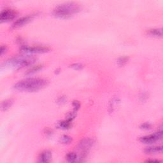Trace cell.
Returning <instances> with one entry per match:
<instances>
[{"label":"cell","mask_w":163,"mask_h":163,"mask_svg":"<svg viewBox=\"0 0 163 163\" xmlns=\"http://www.w3.org/2000/svg\"><path fill=\"white\" fill-rule=\"evenodd\" d=\"M151 127H152V125L150 124V123L148 122L144 123V124H142L141 125H140V128L145 130L150 129H151Z\"/></svg>","instance_id":"7402d4cb"},{"label":"cell","mask_w":163,"mask_h":163,"mask_svg":"<svg viewBox=\"0 0 163 163\" xmlns=\"http://www.w3.org/2000/svg\"><path fill=\"white\" fill-rule=\"evenodd\" d=\"M42 68H43L42 64L36 65V66H35L31 67L30 69H29L27 71V72L25 73V75H31V74L35 73L37 72V71H38L39 70H42Z\"/></svg>","instance_id":"2e32d148"},{"label":"cell","mask_w":163,"mask_h":163,"mask_svg":"<svg viewBox=\"0 0 163 163\" xmlns=\"http://www.w3.org/2000/svg\"><path fill=\"white\" fill-rule=\"evenodd\" d=\"M7 51V47L5 46V45H1V50H0V54L1 56L3 55V54H5Z\"/></svg>","instance_id":"cb8c5ba5"},{"label":"cell","mask_w":163,"mask_h":163,"mask_svg":"<svg viewBox=\"0 0 163 163\" xmlns=\"http://www.w3.org/2000/svg\"><path fill=\"white\" fill-rule=\"evenodd\" d=\"M36 58L33 56H22L15 57V58L8 60L5 62V64L8 66L19 69V68L33 64L36 61Z\"/></svg>","instance_id":"3957f363"},{"label":"cell","mask_w":163,"mask_h":163,"mask_svg":"<svg viewBox=\"0 0 163 163\" xmlns=\"http://www.w3.org/2000/svg\"><path fill=\"white\" fill-rule=\"evenodd\" d=\"M48 81L41 78H29L22 80L15 84V89L25 92H35L47 86Z\"/></svg>","instance_id":"6da1fadb"},{"label":"cell","mask_w":163,"mask_h":163,"mask_svg":"<svg viewBox=\"0 0 163 163\" xmlns=\"http://www.w3.org/2000/svg\"><path fill=\"white\" fill-rule=\"evenodd\" d=\"M60 141H61L62 144H70V143L72 142L73 139L71 136H68V135H63L61 137V138H60Z\"/></svg>","instance_id":"ac0fdd59"},{"label":"cell","mask_w":163,"mask_h":163,"mask_svg":"<svg viewBox=\"0 0 163 163\" xmlns=\"http://www.w3.org/2000/svg\"><path fill=\"white\" fill-rule=\"evenodd\" d=\"M66 101V98L65 96H61L58 99V103L59 104H62Z\"/></svg>","instance_id":"603a6c76"},{"label":"cell","mask_w":163,"mask_h":163,"mask_svg":"<svg viewBox=\"0 0 163 163\" xmlns=\"http://www.w3.org/2000/svg\"><path fill=\"white\" fill-rule=\"evenodd\" d=\"M162 138V127H160L158 131L154 133V134H149V135L142 136L140 138V142L145 144H150L155 143L157 141L161 140Z\"/></svg>","instance_id":"277c9868"},{"label":"cell","mask_w":163,"mask_h":163,"mask_svg":"<svg viewBox=\"0 0 163 163\" xmlns=\"http://www.w3.org/2000/svg\"><path fill=\"white\" fill-rule=\"evenodd\" d=\"M52 159V153L49 150H44L40 154L38 159L40 162H48Z\"/></svg>","instance_id":"9c48e42d"},{"label":"cell","mask_w":163,"mask_h":163,"mask_svg":"<svg viewBox=\"0 0 163 163\" xmlns=\"http://www.w3.org/2000/svg\"><path fill=\"white\" fill-rule=\"evenodd\" d=\"M66 159L70 162H78V155L75 152H69L66 156Z\"/></svg>","instance_id":"4fadbf2b"},{"label":"cell","mask_w":163,"mask_h":163,"mask_svg":"<svg viewBox=\"0 0 163 163\" xmlns=\"http://www.w3.org/2000/svg\"><path fill=\"white\" fill-rule=\"evenodd\" d=\"M80 6L75 2H68L57 6L53 11L54 15L60 18L70 17L80 10Z\"/></svg>","instance_id":"7a4b0ae2"},{"label":"cell","mask_w":163,"mask_h":163,"mask_svg":"<svg viewBox=\"0 0 163 163\" xmlns=\"http://www.w3.org/2000/svg\"><path fill=\"white\" fill-rule=\"evenodd\" d=\"M145 162H161V161H159V160H152V159H148V160H147Z\"/></svg>","instance_id":"4316f807"},{"label":"cell","mask_w":163,"mask_h":163,"mask_svg":"<svg viewBox=\"0 0 163 163\" xmlns=\"http://www.w3.org/2000/svg\"><path fill=\"white\" fill-rule=\"evenodd\" d=\"M140 98L142 99V101H144V98H145V99L147 98V95L146 94H142L141 97H140Z\"/></svg>","instance_id":"d4e9b609"},{"label":"cell","mask_w":163,"mask_h":163,"mask_svg":"<svg viewBox=\"0 0 163 163\" xmlns=\"http://www.w3.org/2000/svg\"><path fill=\"white\" fill-rule=\"evenodd\" d=\"M76 115V111H73L72 112H70L67 114L66 117V119L69 121L72 122L73 120L75 118Z\"/></svg>","instance_id":"d6986e66"},{"label":"cell","mask_w":163,"mask_h":163,"mask_svg":"<svg viewBox=\"0 0 163 163\" xmlns=\"http://www.w3.org/2000/svg\"><path fill=\"white\" fill-rule=\"evenodd\" d=\"M73 111H77L80 107V103L78 101H73Z\"/></svg>","instance_id":"44dd1931"},{"label":"cell","mask_w":163,"mask_h":163,"mask_svg":"<svg viewBox=\"0 0 163 163\" xmlns=\"http://www.w3.org/2000/svg\"><path fill=\"white\" fill-rule=\"evenodd\" d=\"M147 34L148 35L151 36L162 37V30L161 28H159V29H150L147 31Z\"/></svg>","instance_id":"8fae6325"},{"label":"cell","mask_w":163,"mask_h":163,"mask_svg":"<svg viewBox=\"0 0 163 163\" xmlns=\"http://www.w3.org/2000/svg\"><path fill=\"white\" fill-rule=\"evenodd\" d=\"M18 12L11 8H6L2 10L0 13V21L1 22H8L14 19L17 15Z\"/></svg>","instance_id":"8992f818"},{"label":"cell","mask_w":163,"mask_h":163,"mask_svg":"<svg viewBox=\"0 0 163 163\" xmlns=\"http://www.w3.org/2000/svg\"><path fill=\"white\" fill-rule=\"evenodd\" d=\"M163 150V147L162 145L160 146H150V147H146L144 149V152L145 154H151L155 153H162Z\"/></svg>","instance_id":"30bf717a"},{"label":"cell","mask_w":163,"mask_h":163,"mask_svg":"<svg viewBox=\"0 0 163 163\" xmlns=\"http://www.w3.org/2000/svg\"><path fill=\"white\" fill-rule=\"evenodd\" d=\"M58 126L62 129H68L71 127V122L66 119L64 121H60L58 124Z\"/></svg>","instance_id":"5bb4252c"},{"label":"cell","mask_w":163,"mask_h":163,"mask_svg":"<svg viewBox=\"0 0 163 163\" xmlns=\"http://www.w3.org/2000/svg\"><path fill=\"white\" fill-rule=\"evenodd\" d=\"M129 59V58L127 56H122L117 59V64L119 66H123L128 62Z\"/></svg>","instance_id":"e0dca14e"},{"label":"cell","mask_w":163,"mask_h":163,"mask_svg":"<svg viewBox=\"0 0 163 163\" xmlns=\"http://www.w3.org/2000/svg\"><path fill=\"white\" fill-rule=\"evenodd\" d=\"M52 130L50 129H45V134H52Z\"/></svg>","instance_id":"484cf974"},{"label":"cell","mask_w":163,"mask_h":163,"mask_svg":"<svg viewBox=\"0 0 163 163\" xmlns=\"http://www.w3.org/2000/svg\"><path fill=\"white\" fill-rule=\"evenodd\" d=\"M70 67L75 70H80L84 68V65L81 63H73L70 66Z\"/></svg>","instance_id":"ffe728a7"},{"label":"cell","mask_w":163,"mask_h":163,"mask_svg":"<svg viewBox=\"0 0 163 163\" xmlns=\"http://www.w3.org/2000/svg\"><path fill=\"white\" fill-rule=\"evenodd\" d=\"M34 17L33 15H29L24 17H22L18 19L16 21L14 22V23L12 25V28H17L21 26H23L24 25L28 24L30 22L31 20Z\"/></svg>","instance_id":"ba28073f"},{"label":"cell","mask_w":163,"mask_h":163,"mask_svg":"<svg viewBox=\"0 0 163 163\" xmlns=\"http://www.w3.org/2000/svg\"><path fill=\"white\" fill-rule=\"evenodd\" d=\"M119 102H120V99L118 98H113V99H111V100L110 101V103H109V111L110 112H112V111H113L115 107L117 105H118Z\"/></svg>","instance_id":"9a60e30c"},{"label":"cell","mask_w":163,"mask_h":163,"mask_svg":"<svg viewBox=\"0 0 163 163\" xmlns=\"http://www.w3.org/2000/svg\"><path fill=\"white\" fill-rule=\"evenodd\" d=\"M93 140L91 138H85L82 140L77 146L78 150L80 151L81 154H87L89 150L93 147L94 144Z\"/></svg>","instance_id":"52a82bcc"},{"label":"cell","mask_w":163,"mask_h":163,"mask_svg":"<svg viewBox=\"0 0 163 163\" xmlns=\"http://www.w3.org/2000/svg\"><path fill=\"white\" fill-rule=\"evenodd\" d=\"M13 104V100L12 99H6L5 101H2L1 105V108L2 111H6L7 110L8 108H10L11 107V106Z\"/></svg>","instance_id":"7c38bea8"},{"label":"cell","mask_w":163,"mask_h":163,"mask_svg":"<svg viewBox=\"0 0 163 163\" xmlns=\"http://www.w3.org/2000/svg\"><path fill=\"white\" fill-rule=\"evenodd\" d=\"M50 48L48 47L45 46H34V47H29L27 45H22L20 48V50L22 52L28 53V54H42L46 53L48 51H50Z\"/></svg>","instance_id":"5b68a950"}]
</instances>
